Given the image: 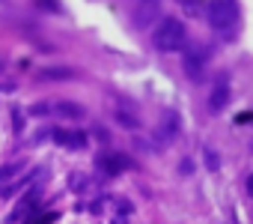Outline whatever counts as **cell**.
Masks as SVG:
<instances>
[{"mask_svg":"<svg viewBox=\"0 0 253 224\" xmlns=\"http://www.w3.org/2000/svg\"><path fill=\"white\" fill-rule=\"evenodd\" d=\"M152 42H155L158 51L173 54V51H182V48H185L188 30H185V24H182L179 18H164V21H158L155 33H152Z\"/></svg>","mask_w":253,"mask_h":224,"instance_id":"6da1fadb","label":"cell"},{"mask_svg":"<svg viewBox=\"0 0 253 224\" xmlns=\"http://www.w3.org/2000/svg\"><path fill=\"white\" fill-rule=\"evenodd\" d=\"M209 24L211 30H217L220 36H232L235 27H238V3L235 0H211L209 3Z\"/></svg>","mask_w":253,"mask_h":224,"instance_id":"7a4b0ae2","label":"cell"},{"mask_svg":"<svg viewBox=\"0 0 253 224\" xmlns=\"http://www.w3.org/2000/svg\"><path fill=\"white\" fill-rule=\"evenodd\" d=\"M182 69H185L188 81L200 84V81L206 78V51H203V48H188L185 57H182Z\"/></svg>","mask_w":253,"mask_h":224,"instance_id":"3957f363","label":"cell"},{"mask_svg":"<svg viewBox=\"0 0 253 224\" xmlns=\"http://www.w3.org/2000/svg\"><path fill=\"white\" fill-rule=\"evenodd\" d=\"M95 165H98V170L107 173V176H116V173H122V170H131V168H134V162H131L128 156H122V153H101V156L95 159Z\"/></svg>","mask_w":253,"mask_h":224,"instance_id":"277c9868","label":"cell"},{"mask_svg":"<svg viewBox=\"0 0 253 224\" xmlns=\"http://www.w3.org/2000/svg\"><path fill=\"white\" fill-rule=\"evenodd\" d=\"M36 209H39V191H30L12 212H9V224H18V221H33L36 218Z\"/></svg>","mask_w":253,"mask_h":224,"instance_id":"5b68a950","label":"cell"},{"mask_svg":"<svg viewBox=\"0 0 253 224\" xmlns=\"http://www.w3.org/2000/svg\"><path fill=\"white\" fill-rule=\"evenodd\" d=\"M51 138H54L57 144L69 147V150H86V135L78 132V129H54Z\"/></svg>","mask_w":253,"mask_h":224,"instance_id":"8992f818","label":"cell"},{"mask_svg":"<svg viewBox=\"0 0 253 224\" xmlns=\"http://www.w3.org/2000/svg\"><path fill=\"white\" fill-rule=\"evenodd\" d=\"M179 135V117L173 114V111H167V114H161V126H158V141L170 144L173 138Z\"/></svg>","mask_w":253,"mask_h":224,"instance_id":"52a82bcc","label":"cell"},{"mask_svg":"<svg viewBox=\"0 0 253 224\" xmlns=\"http://www.w3.org/2000/svg\"><path fill=\"white\" fill-rule=\"evenodd\" d=\"M226 102H229V84H226V78H220L217 87H214L211 96H209V108H211V111H223Z\"/></svg>","mask_w":253,"mask_h":224,"instance_id":"ba28073f","label":"cell"},{"mask_svg":"<svg viewBox=\"0 0 253 224\" xmlns=\"http://www.w3.org/2000/svg\"><path fill=\"white\" fill-rule=\"evenodd\" d=\"M54 114L78 120V117H84V108H81V105H72V102H57V105H54Z\"/></svg>","mask_w":253,"mask_h":224,"instance_id":"9c48e42d","label":"cell"},{"mask_svg":"<svg viewBox=\"0 0 253 224\" xmlns=\"http://www.w3.org/2000/svg\"><path fill=\"white\" fill-rule=\"evenodd\" d=\"M72 75H75V72H72V69H66V66H57V69H42V72H39V78H42V81H69Z\"/></svg>","mask_w":253,"mask_h":224,"instance_id":"30bf717a","label":"cell"},{"mask_svg":"<svg viewBox=\"0 0 253 224\" xmlns=\"http://www.w3.org/2000/svg\"><path fill=\"white\" fill-rule=\"evenodd\" d=\"M21 168H24L21 162H15V165H6V168H0V185H6V182H9V179H12V176L21 170Z\"/></svg>","mask_w":253,"mask_h":224,"instance_id":"8fae6325","label":"cell"},{"mask_svg":"<svg viewBox=\"0 0 253 224\" xmlns=\"http://www.w3.org/2000/svg\"><path fill=\"white\" fill-rule=\"evenodd\" d=\"M179 3H182V9H185V12L200 15V12H203V6H206V0H179Z\"/></svg>","mask_w":253,"mask_h":224,"instance_id":"7c38bea8","label":"cell"},{"mask_svg":"<svg viewBox=\"0 0 253 224\" xmlns=\"http://www.w3.org/2000/svg\"><path fill=\"white\" fill-rule=\"evenodd\" d=\"M116 123H122L125 129H137V126H140L131 114H125V111H119V108H116Z\"/></svg>","mask_w":253,"mask_h":224,"instance_id":"4fadbf2b","label":"cell"},{"mask_svg":"<svg viewBox=\"0 0 253 224\" xmlns=\"http://www.w3.org/2000/svg\"><path fill=\"white\" fill-rule=\"evenodd\" d=\"M12 132L21 135L24 132V120H21V108H12Z\"/></svg>","mask_w":253,"mask_h":224,"instance_id":"5bb4252c","label":"cell"},{"mask_svg":"<svg viewBox=\"0 0 253 224\" xmlns=\"http://www.w3.org/2000/svg\"><path fill=\"white\" fill-rule=\"evenodd\" d=\"M30 114H36V117H48V114H54V105H45V102H42V105H33V108H30Z\"/></svg>","mask_w":253,"mask_h":224,"instance_id":"9a60e30c","label":"cell"},{"mask_svg":"<svg viewBox=\"0 0 253 224\" xmlns=\"http://www.w3.org/2000/svg\"><path fill=\"white\" fill-rule=\"evenodd\" d=\"M206 165H209V170H217V165H220V159H217V153H211L209 147H206Z\"/></svg>","mask_w":253,"mask_h":224,"instance_id":"2e32d148","label":"cell"},{"mask_svg":"<svg viewBox=\"0 0 253 224\" xmlns=\"http://www.w3.org/2000/svg\"><path fill=\"white\" fill-rule=\"evenodd\" d=\"M36 3H39L42 9H48V12H60V3H57V0H36Z\"/></svg>","mask_w":253,"mask_h":224,"instance_id":"e0dca14e","label":"cell"},{"mask_svg":"<svg viewBox=\"0 0 253 224\" xmlns=\"http://www.w3.org/2000/svg\"><path fill=\"white\" fill-rule=\"evenodd\" d=\"M69 185H72V188H81V185H84V176H81V173H72V176H69Z\"/></svg>","mask_w":253,"mask_h":224,"instance_id":"ac0fdd59","label":"cell"},{"mask_svg":"<svg viewBox=\"0 0 253 224\" xmlns=\"http://www.w3.org/2000/svg\"><path fill=\"white\" fill-rule=\"evenodd\" d=\"M179 170H182V173H188V170H194V165H191V162H188V159H185V162H182V165H179Z\"/></svg>","mask_w":253,"mask_h":224,"instance_id":"d6986e66","label":"cell"},{"mask_svg":"<svg viewBox=\"0 0 253 224\" xmlns=\"http://www.w3.org/2000/svg\"><path fill=\"white\" fill-rule=\"evenodd\" d=\"M247 191H250V194H253V173H250V176H247Z\"/></svg>","mask_w":253,"mask_h":224,"instance_id":"ffe728a7","label":"cell"},{"mask_svg":"<svg viewBox=\"0 0 253 224\" xmlns=\"http://www.w3.org/2000/svg\"><path fill=\"white\" fill-rule=\"evenodd\" d=\"M143 3H155V0H143Z\"/></svg>","mask_w":253,"mask_h":224,"instance_id":"44dd1931","label":"cell"}]
</instances>
